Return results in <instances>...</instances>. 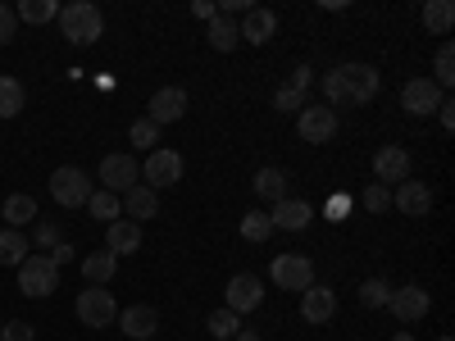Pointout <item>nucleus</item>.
Masks as SVG:
<instances>
[{
  "instance_id": "obj_1",
  "label": "nucleus",
  "mask_w": 455,
  "mask_h": 341,
  "mask_svg": "<svg viewBox=\"0 0 455 341\" xmlns=\"http://www.w3.org/2000/svg\"><path fill=\"white\" fill-rule=\"evenodd\" d=\"M383 87L373 64H337L323 73V105H369Z\"/></svg>"
},
{
  "instance_id": "obj_2",
  "label": "nucleus",
  "mask_w": 455,
  "mask_h": 341,
  "mask_svg": "<svg viewBox=\"0 0 455 341\" xmlns=\"http://www.w3.org/2000/svg\"><path fill=\"white\" fill-rule=\"evenodd\" d=\"M55 23L64 32V42H73V46H92V42H100V32H105V14H100V5H92V0L60 5Z\"/></svg>"
},
{
  "instance_id": "obj_3",
  "label": "nucleus",
  "mask_w": 455,
  "mask_h": 341,
  "mask_svg": "<svg viewBox=\"0 0 455 341\" xmlns=\"http://www.w3.org/2000/svg\"><path fill=\"white\" fill-rule=\"evenodd\" d=\"M182 173H187V164H182L178 150L156 146V150L146 155V164H141V186H150V192H164V186H178V182H182Z\"/></svg>"
},
{
  "instance_id": "obj_4",
  "label": "nucleus",
  "mask_w": 455,
  "mask_h": 341,
  "mask_svg": "<svg viewBox=\"0 0 455 341\" xmlns=\"http://www.w3.org/2000/svg\"><path fill=\"white\" fill-rule=\"evenodd\" d=\"M19 291L32 300H46L51 291H60V269L51 264V255H28L19 264Z\"/></svg>"
},
{
  "instance_id": "obj_5",
  "label": "nucleus",
  "mask_w": 455,
  "mask_h": 341,
  "mask_svg": "<svg viewBox=\"0 0 455 341\" xmlns=\"http://www.w3.org/2000/svg\"><path fill=\"white\" fill-rule=\"evenodd\" d=\"M51 196H55L64 210H78V205H87V201H92V178H87L83 169L64 164V169H55V173H51Z\"/></svg>"
},
{
  "instance_id": "obj_6",
  "label": "nucleus",
  "mask_w": 455,
  "mask_h": 341,
  "mask_svg": "<svg viewBox=\"0 0 455 341\" xmlns=\"http://www.w3.org/2000/svg\"><path fill=\"white\" fill-rule=\"evenodd\" d=\"M269 278L283 291H306V287H315V259L310 255H278L269 264Z\"/></svg>"
},
{
  "instance_id": "obj_7",
  "label": "nucleus",
  "mask_w": 455,
  "mask_h": 341,
  "mask_svg": "<svg viewBox=\"0 0 455 341\" xmlns=\"http://www.w3.org/2000/svg\"><path fill=\"white\" fill-rule=\"evenodd\" d=\"M137 178H141V169H137L132 155H124V150H119V155H105V160H100V182H105L109 196L124 201L132 186H137Z\"/></svg>"
},
{
  "instance_id": "obj_8",
  "label": "nucleus",
  "mask_w": 455,
  "mask_h": 341,
  "mask_svg": "<svg viewBox=\"0 0 455 341\" xmlns=\"http://www.w3.org/2000/svg\"><path fill=\"white\" fill-rule=\"evenodd\" d=\"M296 132H300V141H310V146H323L332 132H337V109H328V105H306L296 114Z\"/></svg>"
},
{
  "instance_id": "obj_9",
  "label": "nucleus",
  "mask_w": 455,
  "mask_h": 341,
  "mask_svg": "<svg viewBox=\"0 0 455 341\" xmlns=\"http://www.w3.org/2000/svg\"><path fill=\"white\" fill-rule=\"evenodd\" d=\"M446 100V91L433 83V78H410L401 87V109L414 114V119H424V114H437V105Z\"/></svg>"
},
{
  "instance_id": "obj_10",
  "label": "nucleus",
  "mask_w": 455,
  "mask_h": 341,
  "mask_svg": "<svg viewBox=\"0 0 455 341\" xmlns=\"http://www.w3.org/2000/svg\"><path fill=\"white\" fill-rule=\"evenodd\" d=\"M78 319L87 328H109L119 319V305H114V296L105 287H87V291H78Z\"/></svg>"
},
{
  "instance_id": "obj_11",
  "label": "nucleus",
  "mask_w": 455,
  "mask_h": 341,
  "mask_svg": "<svg viewBox=\"0 0 455 341\" xmlns=\"http://www.w3.org/2000/svg\"><path fill=\"white\" fill-rule=\"evenodd\" d=\"M228 305L223 310H233L237 319L242 314H251V310H259V300H264V282L255 278V274H237V278H228Z\"/></svg>"
},
{
  "instance_id": "obj_12",
  "label": "nucleus",
  "mask_w": 455,
  "mask_h": 341,
  "mask_svg": "<svg viewBox=\"0 0 455 341\" xmlns=\"http://www.w3.org/2000/svg\"><path fill=\"white\" fill-rule=\"evenodd\" d=\"M387 310H392L401 323H419V319L433 310V296H428L424 287H396V291L387 296Z\"/></svg>"
},
{
  "instance_id": "obj_13",
  "label": "nucleus",
  "mask_w": 455,
  "mask_h": 341,
  "mask_svg": "<svg viewBox=\"0 0 455 341\" xmlns=\"http://www.w3.org/2000/svg\"><path fill=\"white\" fill-rule=\"evenodd\" d=\"M182 114H187V91L182 87H160L156 96H150V105H146V119L156 123V128L178 123Z\"/></svg>"
},
{
  "instance_id": "obj_14",
  "label": "nucleus",
  "mask_w": 455,
  "mask_h": 341,
  "mask_svg": "<svg viewBox=\"0 0 455 341\" xmlns=\"http://www.w3.org/2000/svg\"><path fill=\"white\" fill-rule=\"evenodd\" d=\"M373 178L383 182V186L410 182V150H405V146H383V150L373 155Z\"/></svg>"
},
{
  "instance_id": "obj_15",
  "label": "nucleus",
  "mask_w": 455,
  "mask_h": 341,
  "mask_svg": "<svg viewBox=\"0 0 455 341\" xmlns=\"http://www.w3.org/2000/svg\"><path fill=\"white\" fill-rule=\"evenodd\" d=\"M105 250L119 259V255H137L141 250V223H132V218H114L109 227H105Z\"/></svg>"
},
{
  "instance_id": "obj_16",
  "label": "nucleus",
  "mask_w": 455,
  "mask_h": 341,
  "mask_svg": "<svg viewBox=\"0 0 455 341\" xmlns=\"http://www.w3.org/2000/svg\"><path fill=\"white\" fill-rule=\"evenodd\" d=\"M392 205L410 218H424L433 210V186L428 182H401L396 192H392Z\"/></svg>"
},
{
  "instance_id": "obj_17",
  "label": "nucleus",
  "mask_w": 455,
  "mask_h": 341,
  "mask_svg": "<svg viewBox=\"0 0 455 341\" xmlns=\"http://www.w3.org/2000/svg\"><path fill=\"white\" fill-rule=\"evenodd\" d=\"M274 32H278V14H274V10H251V14H242V23H237V42L264 46Z\"/></svg>"
},
{
  "instance_id": "obj_18",
  "label": "nucleus",
  "mask_w": 455,
  "mask_h": 341,
  "mask_svg": "<svg viewBox=\"0 0 455 341\" xmlns=\"http://www.w3.org/2000/svg\"><path fill=\"white\" fill-rule=\"evenodd\" d=\"M337 314V296H332V287H306L300 291V319L306 323H328Z\"/></svg>"
},
{
  "instance_id": "obj_19",
  "label": "nucleus",
  "mask_w": 455,
  "mask_h": 341,
  "mask_svg": "<svg viewBox=\"0 0 455 341\" xmlns=\"http://www.w3.org/2000/svg\"><path fill=\"white\" fill-rule=\"evenodd\" d=\"M274 233H278V227H283V233H306V227H310V218H315V205L310 201H278L274 205Z\"/></svg>"
},
{
  "instance_id": "obj_20",
  "label": "nucleus",
  "mask_w": 455,
  "mask_h": 341,
  "mask_svg": "<svg viewBox=\"0 0 455 341\" xmlns=\"http://www.w3.org/2000/svg\"><path fill=\"white\" fill-rule=\"evenodd\" d=\"M119 323L132 341H150L156 337V328H160V310H150V305H128V310H119Z\"/></svg>"
},
{
  "instance_id": "obj_21",
  "label": "nucleus",
  "mask_w": 455,
  "mask_h": 341,
  "mask_svg": "<svg viewBox=\"0 0 455 341\" xmlns=\"http://www.w3.org/2000/svg\"><path fill=\"white\" fill-rule=\"evenodd\" d=\"M124 214L132 218V223H141V218H156L160 214V192H150V186H132V192L124 196Z\"/></svg>"
},
{
  "instance_id": "obj_22",
  "label": "nucleus",
  "mask_w": 455,
  "mask_h": 341,
  "mask_svg": "<svg viewBox=\"0 0 455 341\" xmlns=\"http://www.w3.org/2000/svg\"><path fill=\"white\" fill-rule=\"evenodd\" d=\"M114 269H119V259H114L109 250H96V255L83 259V278H87V287H105V282L114 278Z\"/></svg>"
},
{
  "instance_id": "obj_23",
  "label": "nucleus",
  "mask_w": 455,
  "mask_h": 341,
  "mask_svg": "<svg viewBox=\"0 0 455 341\" xmlns=\"http://www.w3.org/2000/svg\"><path fill=\"white\" fill-rule=\"evenodd\" d=\"M0 218H5V223L14 227V233H19V227H23L28 218H36V201H32L28 192H14L5 205H0Z\"/></svg>"
},
{
  "instance_id": "obj_24",
  "label": "nucleus",
  "mask_w": 455,
  "mask_h": 341,
  "mask_svg": "<svg viewBox=\"0 0 455 341\" xmlns=\"http://www.w3.org/2000/svg\"><path fill=\"white\" fill-rule=\"evenodd\" d=\"M451 23H455V5H451V0H428V5H424V28L433 36H446Z\"/></svg>"
},
{
  "instance_id": "obj_25",
  "label": "nucleus",
  "mask_w": 455,
  "mask_h": 341,
  "mask_svg": "<svg viewBox=\"0 0 455 341\" xmlns=\"http://www.w3.org/2000/svg\"><path fill=\"white\" fill-rule=\"evenodd\" d=\"M255 192H259L264 201H274V205L287 201V173H283V169H259V173H255Z\"/></svg>"
},
{
  "instance_id": "obj_26",
  "label": "nucleus",
  "mask_w": 455,
  "mask_h": 341,
  "mask_svg": "<svg viewBox=\"0 0 455 341\" xmlns=\"http://www.w3.org/2000/svg\"><path fill=\"white\" fill-rule=\"evenodd\" d=\"M28 105V91H23V83L19 78H0V119H14V114Z\"/></svg>"
},
{
  "instance_id": "obj_27",
  "label": "nucleus",
  "mask_w": 455,
  "mask_h": 341,
  "mask_svg": "<svg viewBox=\"0 0 455 341\" xmlns=\"http://www.w3.org/2000/svg\"><path fill=\"white\" fill-rule=\"evenodd\" d=\"M23 259H28V237L14 233V227H5V233H0V264H5V269H19Z\"/></svg>"
},
{
  "instance_id": "obj_28",
  "label": "nucleus",
  "mask_w": 455,
  "mask_h": 341,
  "mask_svg": "<svg viewBox=\"0 0 455 341\" xmlns=\"http://www.w3.org/2000/svg\"><path fill=\"white\" fill-rule=\"evenodd\" d=\"M14 19H23V23H55L60 19V0H23V5L14 10Z\"/></svg>"
},
{
  "instance_id": "obj_29",
  "label": "nucleus",
  "mask_w": 455,
  "mask_h": 341,
  "mask_svg": "<svg viewBox=\"0 0 455 341\" xmlns=\"http://www.w3.org/2000/svg\"><path fill=\"white\" fill-rule=\"evenodd\" d=\"M242 237L255 242V246H264V242L274 237V218L264 214V210H246V218H242Z\"/></svg>"
},
{
  "instance_id": "obj_30",
  "label": "nucleus",
  "mask_w": 455,
  "mask_h": 341,
  "mask_svg": "<svg viewBox=\"0 0 455 341\" xmlns=\"http://www.w3.org/2000/svg\"><path fill=\"white\" fill-rule=\"evenodd\" d=\"M210 46H214L219 55L237 51V46H242V42H237V23H233V19H210Z\"/></svg>"
},
{
  "instance_id": "obj_31",
  "label": "nucleus",
  "mask_w": 455,
  "mask_h": 341,
  "mask_svg": "<svg viewBox=\"0 0 455 341\" xmlns=\"http://www.w3.org/2000/svg\"><path fill=\"white\" fill-rule=\"evenodd\" d=\"M360 205H364L369 214H387V210H392V186L369 182V186H364V196H360Z\"/></svg>"
},
{
  "instance_id": "obj_32",
  "label": "nucleus",
  "mask_w": 455,
  "mask_h": 341,
  "mask_svg": "<svg viewBox=\"0 0 455 341\" xmlns=\"http://www.w3.org/2000/svg\"><path fill=\"white\" fill-rule=\"evenodd\" d=\"M387 296H392V287H387L383 278H364V282H360V305H369V310H383Z\"/></svg>"
},
{
  "instance_id": "obj_33",
  "label": "nucleus",
  "mask_w": 455,
  "mask_h": 341,
  "mask_svg": "<svg viewBox=\"0 0 455 341\" xmlns=\"http://www.w3.org/2000/svg\"><path fill=\"white\" fill-rule=\"evenodd\" d=\"M242 332V319L233 314V310H214L210 314V337H219V341H233Z\"/></svg>"
},
{
  "instance_id": "obj_34",
  "label": "nucleus",
  "mask_w": 455,
  "mask_h": 341,
  "mask_svg": "<svg viewBox=\"0 0 455 341\" xmlns=\"http://www.w3.org/2000/svg\"><path fill=\"white\" fill-rule=\"evenodd\" d=\"M87 210H92V218H119L124 214V201L119 196H109V192H92V201H87Z\"/></svg>"
},
{
  "instance_id": "obj_35",
  "label": "nucleus",
  "mask_w": 455,
  "mask_h": 341,
  "mask_svg": "<svg viewBox=\"0 0 455 341\" xmlns=\"http://www.w3.org/2000/svg\"><path fill=\"white\" fill-rule=\"evenodd\" d=\"M433 68H437V73H433V83H437V87L446 91V87L455 83V51H451V42H446V46L437 51V64H433Z\"/></svg>"
},
{
  "instance_id": "obj_36",
  "label": "nucleus",
  "mask_w": 455,
  "mask_h": 341,
  "mask_svg": "<svg viewBox=\"0 0 455 341\" xmlns=\"http://www.w3.org/2000/svg\"><path fill=\"white\" fill-rule=\"evenodd\" d=\"M310 105V91H296V87H278V96H274V109H283V114H300Z\"/></svg>"
},
{
  "instance_id": "obj_37",
  "label": "nucleus",
  "mask_w": 455,
  "mask_h": 341,
  "mask_svg": "<svg viewBox=\"0 0 455 341\" xmlns=\"http://www.w3.org/2000/svg\"><path fill=\"white\" fill-rule=\"evenodd\" d=\"M32 246H42V250H55L60 246V223H51V218H42L32 227Z\"/></svg>"
},
{
  "instance_id": "obj_38",
  "label": "nucleus",
  "mask_w": 455,
  "mask_h": 341,
  "mask_svg": "<svg viewBox=\"0 0 455 341\" xmlns=\"http://www.w3.org/2000/svg\"><path fill=\"white\" fill-rule=\"evenodd\" d=\"M128 141H132V146H146V150H150V146L160 141V128L150 123V119H137V123L128 128Z\"/></svg>"
},
{
  "instance_id": "obj_39",
  "label": "nucleus",
  "mask_w": 455,
  "mask_h": 341,
  "mask_svg": "<svg viewBox=\"0 0 455 341\" xmlns=\"http://www.w3.org/2000/svg\"><path fill=\"white\" fill-rule=\"evenodd\" d=\"M0 341H36V337H32V323L14 319V323H5V328H0Z\"/></svg>"
},
{
  "instance_id": "obj_40",
  "label": "nucleus",
  "mask_w": 455,
  "mask_h": 341,
  "mask_svg": "<svg viewBox=\"0 0 455 341\" xmlns=\"http://www.w3.org/2000/svg\"><path fill=\"white\" fill-rule=\"evenodd\" d=\"M14 28H19L14 10H10V5H0V46H10V42H14Z\"/></svg>"
},
{
  "instance_id": "obj_41",
  "label": "nucleus",
  "mask_w": 455,
  "mask_h": 341,
  "mask_svg": "<svg viewBox=\"0 0 455 341\" xmlns=\"http://www.w3.org/2000/svg\"><path fill=\"white\" fill-rule=\"evenodd\" d=\"M287 87H296V91H310V87H315V68H310V64H296Z\"/></svg>"
},
{
  "instance_id": "obj_42",
  "label": "nucleus",
  "mask_w": 455,
  "mask_h": 341,
  "mask_svg": "<svg viewBox=\"0 0 455 341\" xmlns=\"http://www.w3.org/2000/svg\"><path fill=\"white\" fill-rule=\"evenodd\" d=\"M347 214H351V196H332V201H328V218H332V223H341Z\"/></svg>"
},
{
  "instance_id": "obj_43",
  "label": "nucleus",
  "mask_w": 455,
  "mask_h": 341,
  "mask_svg": "<svg viewBox=\"0 0 455 341\" xmlns=\"http://www.w3.org/2000/svg\"><path fill=\"white\" fill-rule=\"evenodd\" d=\"M68 259H73V246H68V242H60V246L51 250V264H55V269H64Z\"/></svg>"
},
{
  "instance_id": "obj_44",
  "label": "nucleus",
  "mask_w": 455,
  "mask_h": 341,
  "mask_svg": "<svg viewBox=\"0 0 455 341\" xmlns=\"http://www.w3.org/2000/svg\"><path fill=\"white\" fill-rule=\"evenodd\" d=\"M437 119H442V128H446V132L455 128V105H451V100H442V105H437Z\"/></svg>"
},
{
  "instance_id": "obj_45",
  "label": "nucleus",
  "mask_w": 455,
  "mask_h": 341,
  "mask_svg": "<svg viewBox=\"0 0 455 341\" xmlns=\"http://www.w3.org/2000/svg\"><path fill=\"white\" fill-rule=\"evenodd\" d=\"M223 14H251V5H246V0H223ZM219 14V19H223Z\"/></svg>"
},
{
  "instance_id": "obj_46",
  "label": "nucleus",
  "mask_w": 455,
  "mask_h": 341,
  "mask_svg": "<svg viewBox=\"0 0 455 341\" xmlns=\"http://www.w3.org/2000/svg\"><path fill=\"white\" fill-rule=\"evenodd\" d=\"M192 14H196V19H219V10H214V5H205V0H196Z\"/></svg>"
},
{
  "instance_id": "obj_47",
  "label": "nucleus",
  "mask_w": 455,
  "mask_h": 341,
  "mask_svg": "<svg viewBox=\"0 0 455 341\" xmlns=\"http://www.w3.org/2000/svg\"><path fill=\"white\" fill-rule=\"evenodd\" d=\"M233 341H259V332H246V328H242V332H237Z\"/></svg>"
},
{
  "instance_id": "obj_48",
  "label": "nucleus",
  "mask_w": 455,
  "mask_h": 341,
  "mask_svg": "<svg viewBox=\"0 0 455 341\" xmlns=\"http://www.w3.org/2000/svg\"><path fill=\"white\" fill-rule=\"evenodd\" d=\"M392 341H414V337H410V332H396V337H392Z\"/></svg>"
},
{
  "instance_id": "obj_49",
  "label": "nucleus",
  "mask_w": 455,
  "mask_h": 341,
  "mask_svg": "<svg viewBox=\"0 0 455 341\" xmlns=\"http://www.w3.org/2000/svg\"><path fill=\"white\" fill-rule=\"evenodd\" d=\"M0 328H5V319H0Z\"/></svg>"
},
{
  "instance_id": "obj_50",
  "label": "nucleus",
  "mask_w": 455,
  "mask_h": 341,
  "mask_svg": "<svg viewBox=\"0 0 455 341\" xmlns=\"http://www.w3.org/2000/svg\"><path fill=\"white\" fill-rule=\"evenodd\" d=\"M442 341H451V337H442Z\"/></svg>"
}]
</instances>
